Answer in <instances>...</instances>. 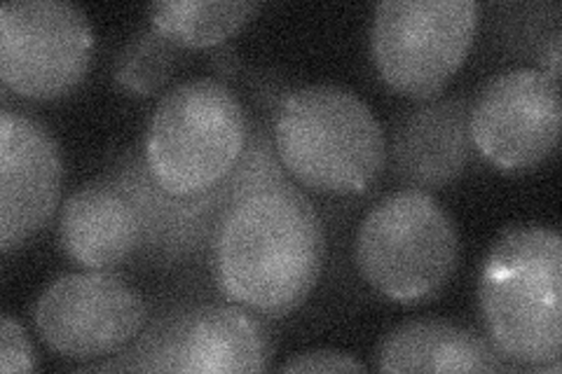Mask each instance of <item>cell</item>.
Here are the masks:
<instances>
[{
    "label": "cell",
    "instance_id": "obj_12",
    "mask_svg": "<svg viewBox=\"0 0 562 374\" xmlns=\"http://www.w3.org/2000/svg\"><path fill=\"white\" fill-rule=\"evenodd\" d=\"M471 103L464 97L429 99L396 124L386 162L406 188L441 190L460 178L471 162Z\"/></svg>",
    "mask_w": 562,
    "mask_h": 374
},
{
    "label": "cell",
    "instance_id": "obj_8",
    "mask_svg": "<svg viewBox=\"0 0 562 374\" xmlns=\"http://www.w3.org/2000/svg\"><path fill=\"white\" fill-rule=\"evenodd\" d=\"M41 340L70 361H97L127 349L148 324L144 295L113 270L49 281L33 305Z\"/></svg>",
    "mask_w": 562,
    "mask_h": 374
},
{
    "label": "cell",
    "instance_id": "obj_14",
    "mask_svg": "<svg viewBox=\"0 0 562 374\" xmlns=\"http://www.w3.org/2000/svg\"><path fill=\"white\" fill-rule=\"evenodd\" d=\"M382 372H506L487 337L446 318L406 320L382 337L375 353Z\"/></svg>",
    "mask_w": 562,
    "mask_h": 374
},
{
    "label": "cell",
    "instance_id": "obj_19",
    "mask_svg": "<svg viewBox=\"0 0 562 374\" xmlns=\"http://www.w3.org/2000/svg\"><path fill=\"white\" fill-rule=\"evenodd\" d=\"M560 43H562L560 31H555L551 38V45H549V52L543 55V68H541V70H547V73L558 82H560Z\"/></svg>",
    "mask_w": 562,
    "mask_h": 374
},
{
    "label": "cell",
    "instance_id": "obj_5",
    "mask_svg": "<svg viewBox=\"0 0 562 374\" xmlns=\"http://www.w3.org/2000/svg\"><path fill=\"white\" fill-rule=\"evenodd\" d=\"M363 281L394 305H422L441 293L460 264V231L431 192L403 188L366 213L357 246Z\"/></svg>",
    "mask_w": 562,
    "mask_h": 374
},
{
    "label": "cell",
    "instance_id": "obj_6",
    "mask_svg": "<svg viewBox=\"0 0 562 374\" xmlns=\"http://www.w3.org/2000/svg\"><path fill=\"white\" fill-rule=\"evenodd\" d=\"M479 22L476 0H384L371 24L380 78L408 99H434L467 61Z\"/></svg>",
    "mask_w": 562,
    "mask_h": 374
},
{
    "label": "cell",
    "instance_id": "obj_13",
    "mask_svg": "<svg viewBox=\"0 0 562 374\" xmlns=\"http://www.w3.org/2000/svg\"><path fill=\"white\" fill-rule=\"evenodd\" d=\"M59 243L82 270H115L144 251V211L115 181L87 183L61 206Z\"/></svg>",
    "mask_w": 562,
    "mask_h": 374
},
{
    "label": "cell",
    "instance_id": "obj_10",
    "mask_svg": "<svg viewBox=\"0 0 562 374\" xmlns=\"http://www.w3.org/2000/svg\"><path fill=\"white\" fill-rule=\"evenodd\" d=\"M127 355L134 370L237 374L270 367L272 344L254 311L239 305H202L176 311L150 328Z\"/></svg>",
    "mask_w": 562,
    "mask_h": 374
},
{
    "label": "cell",
    "instance_id": "obj_17",
    "mask_svg": "<svg viewBox=\"0 0 562 374\" xmlns=\"http://www.w3.org/2000/svg\"><path fill=\"white\" fill-rule=\"evenodd\" d=\"M38 367L24 326L12 314L0 318V372H33Z\"/></svg>",
    "mask_w": 562,
    "mask_h": 374
},
{
    "label": "cell",
    "instance_id": "obj_1",
    "mask_svg": "<svg viewBox=\"0 0 562 374\" xmlns=\"http://www.w3.org/2000/svg\"><path fill=\"white\" fill-rule=\"evenodd\" d=\"M324 256L319 213L289 178L239 194L211 239L218 291L258 316H286L305 305Z\"/></svg>",
    "mask_w": 562,
    "mask_h": 374
},
{
    "label": "cell",
    "instance_id": "obj_7",
    "mask_svg": "<svg viewBox=\"0 0 562 374\" xmlns=\"http://www.w3.org/2000/svg\"><path fill=\"white\" fill-rule=\"evenodd\" d=\"M94 31L66 0H14L0 8V78L14 94L61 99L85 80Z\"/></svg>",
    "mask_w": 562,
    "mask_h": 374
},
{
    "label": "cell",
    "instance_id": "obj_16",
    "mask_svg": "<svg viewBox=\"0 0 562 374\" xmlns=\"http://www.w3.org/2000/svg\"><path fill=\"white\" fill-rule=\"evenodd\" d=\"M176 64H179V47L148 26L136 31L120 49L113 78L127 94L150 97L171 80Z\"/></svg>",
    "mask_w": 562,
    "mask_h": 374
},
{
    "label": "cell",
    "instance_id": "obj_3",
    "mask_svg": "<svg viewBox=\"0 0 562 374\" xmlns=\"http://www.w3.org/2000/svg\"><path fill=\"white\" fill-rule=\"evenodd\" d=\"M272 146L301 185L349 197L373 188L386 167V136L375 113L340 84H305L281 97Z\"/></svg>",
    "mask_w": 562,
    "mask_h": 374
},
{
    "label": "cell",
    "instance_id": "obj_9",
    "mask_svg": "<svg viewBox=\"0 0 562 374\" xmlns=\"http://www.w3.org/2000/svg\"><path fill=\"white\" fill-rule=\"evenodd\" d=\"M560 117V82L547 70H502L471 103L473 150L502 173H527L555 152Z\"/></svg>",
    "mask_w": 562,
    "mask_h": 374
},
{
    "label": "cell",
    "instance_id": "obj_11",
    "mask_svg": "<svg viewBox=\"0 0 562 374\" xmlns=\"http://www.w3.org/2000/svg\"><path fill=\"white\" fill-rule=\"evenodd\" d=\"M64 159L43 122L0 113V248L10 253L52 220L59 206Z\"/></svg>",
    "mask_w": 562,
    "mask_h": 374
},
{
    "label": "cell",
    "instance_id": "obj_15",
    "mask_svg": "<svg viewBox=\"0 0 562 374\" xmlns=\"http://www.w3.org/2000/svg\"><path fill=\"white\" fill-rule=\"evenodd\" d=\"M260 10L251 0H160L148 8L150 26L176 47L223 45Z\"/></svg>",
    "mask_w": 562,
    "mask_h": 374
},
{
    "label": "cell",
    "instance_id": "obj_18",
    "mask_svg": "<svg viewBox=\"0 0 562 374\" xmlns=\"http://www.w3.org/2000/svg\"><path fill=\"white\" fill-rule=\"evenodd\" d=\"M279 370L281 372H366L368 367L361 361H357L355 355L322 349V351L295 353Z\"/></svg>",
    "mask_w": 562,
    "mask_h": 374
},
{
    "label": "cell",
    "instance_id": "obj_4",
    "mask_svg": "<svg viewBox=\"0 0 562 374\" xmlns=\"http://www.w3.org/2000/svg\"><path fill=\"white\" fill-rule=\"evenodd\" d=\"M251 132L231 87L216 78H192L171 87L155 105L140 159L169 197H200L237 171Z\"/></svg>",
    "mask_w": 562,
    "mask_h": 374
},
{
    "label": "cell",
    "instance_id": "obj_2",
    "mask_svg": "<svg viewBox=\"0 0 562 374\" xmlns=\"http://www.w3.org/2000/svg\"><path fill=\"white\" fill-rule=\"evenodd\" d=\"M479 307L487 340L514 367L560 372L562 241L543 225L506 227L483 260Z\"/></svg>",
    "mask_w": 562,
    "mask_h": 374
}]
</instances>
